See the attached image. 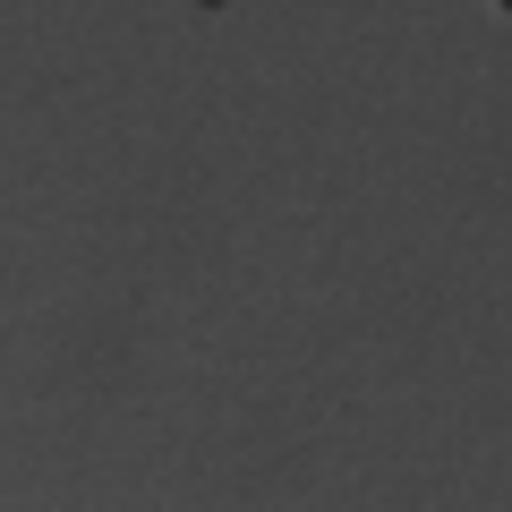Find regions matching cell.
<instances>
[{
  "instance_id": "1",
  "label": "cell",
  "mask_w": 512,
  "mask_h": 512,
  "mask_svg": "<svg viewBox=\"0 0 512 512\" xmlns=\"http://www.w3.org/2000/svg\"><path fill=\"white\" fill-rule=\"evenodd\" d=\"M188 9H231V0H188Z\"/></svg>"
},
{
  "instance_id": "2",
  "label": "cell",
  "mask_w": 512,
  "mask_h": 512,
  "mask_svg": "<svg viewBox=\"0 0 512 512\" xmlns=\"http://www.w3.org/2000/svg\"><path fill=\"white\" fill-rule=\"evenodd\" d=\"M487 9H495V18H512V0H487Z\"/></svg>"
}]
</instances>
